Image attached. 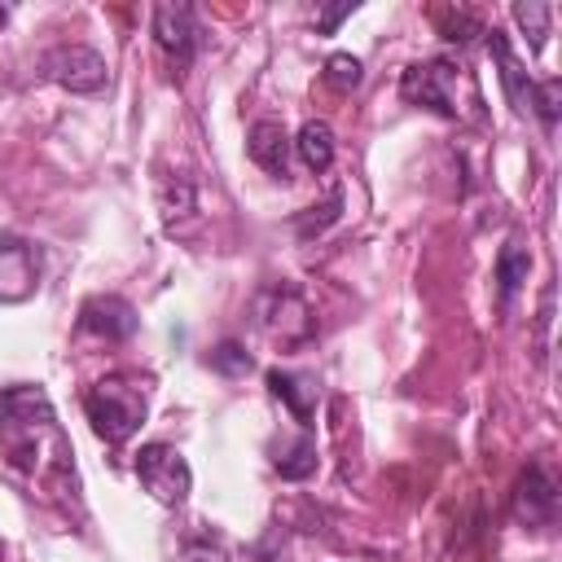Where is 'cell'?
Instances as JSON below:
<instances>
[{"label": "cell", "instance_id": "cell-10", "mask_svg": "<svg viewBox=\"0 0 562 562\" xmlns=\"http://www.w3.org/2000/svg\"><path fill=\"white\" fill-rule=\"evenodd\" d=\"M79 329L105 338V342H123L136 334V307L119 294H92L83 307H79Z\"/></svg>", "mask_w": 562, "mask_h": 562}, {"label": "cell", "instance_id": "cell-5", "mask_svg": "<svg viewBox=\"0 0 562 562\" xmlns=\"http://www.w3.org/2000/svg\"><path fill=\"white\" fill-rule=\"evenodd\" d=\"M40 70L53 83H61L66 92H79V97H97L110 83L105 57L97 48H88V44H57V48H48L40 57Z\"/></svg>", "mask_w": 562, "mask_h": 562}, {"label": "cell", "instance_id": "cell-9", "mask_svg": "<svg viewBox=\"0 0 562 562\" xmlns=\"http://www.w3.org/2000/svg\"><path fill=\"white\" fill-rule=\"evenodd\" d=\"M154 40L171 57V66L184 70L198 57V44H202V26H198L193 4H158L154 9Z\"/></svg>", "mask_w": 562, "mask_h": 562}, {"label": "cell", "instance_id": "cell-21", "mask_svg": "<svg viewBox=\"0 0 562 562\" xmlns=\"http://www.w3.org/2000/svg\"><path fill=\"white\" fill-rule=\"evenodd\" d=\"M338 215H342V193L334 189V193H329L321 206H307L303 215H294V233H299L303 241H312V237H316V233H325V228H329Z\"/></svg>", "mask_w": 562, "mask_h": 562}, {"label": "cell", "instance_id": "cell-25", "mask_svg": "<svg viewBox=\"0 0 562 562\" xmlns=\"http://www.w3.org/2000/svg\"><path fill=\"white\" fill-rule=\"evenodd\" d=\"M351 13H356V0H342V4L316 9V31H321V35H334V31H338V22H342V18H351Z\"/></svg>", "mask_w": 562, "mask_h": 562}, {"label": "cell", "instance_id": "cell-15", "mask_svg": "<svg viewBox=\"0 0 562 562\" xmlns=\"http://www.w3.org/2000/svg\"><path fill=\"white\" fill-rule=\"evenodd\" d=\"M527 272H531V250H527L518 237H509V241L501 246V255H496V303H501V307L514 303V294L522 290Z\"/></svg>", "mask_w": 562, "mask_h": 562}, {"label": "cell", "instance_id": "cell-26", "mask_svg": "<svg viewBox=\"0 0 562 562\" xmlns=\"http://www.w3.org/2000/svg\"><path fill=\"white\" fill-rule=\"evenodd\" d=\"M4 22H9V9H4V4H0V31H4Z\"/></svg>", "mask_w": 562, "mask_h": 562}, {"label": "cell", "instance_id": "cell-17", "mask_svg": "<svg viewBox=\"0 0 562 562\" xmlns=\"http://www.w3.org/2000/svg\"><path fill=\"white\" fill-rule=\"evenodd\" d=\"M294 154L303 158L307 171H329L334 167V132L325 119H307L299 140H294Z\"/></svg>", "mask_w": 562, "mask_h": 562}, {"label": "cell", "instance_id": "cell-23", "mask_svg": "<svg viewBox=\"0 0 562 562\" xmlns=\"http://www.w3.org/2000/svg\"><path fill=\"white\" fill-rule=\"evenodd\" d=\"M360 79H364L360 57H351V53H334V57H325V83H329L334 92H351V88H360Z\"/></svg>", "mask_w": 562, "mask_h": 562}, {"label": "cell", "instance_id": "cell-1", "mask_svg": "<svg viewBox=\"0 0 562 562\" xmlns=\"http://www.w3.org/2000/svg\"><path fill=\"white\" fill-rule=\"evenodd\" d=\"M0 448L13 470L40 479L44 487H61L66 479L75 483V448L44 386L18 382L0 391Z\"/></svg>", "mask_w": 562, "mask_h": 562}, {"label": "cell", "instance_id": "cell-12", "mask_svg": "<svg viewBox=\"0 0 562 562\" xmlns=\"http://www.w3.org/2000/svg\"><path fill=\"white\" fill-rule=\"evenodd\" d=\"M290 149H294V140H290L285 127L272 123V119H259V123L246 132V154H250V162L263 167V171L277 176V180L290 176Z\"/></svg>", "mask_w": 562, "mask_h": 562}, {"label": "cell", "instance_id": "cell-6", "mask_svg": "<svg viewBox=\"0 0 562 562\" xmlns=\"http://www.w3.org/2000/svg\"><path fill=\"white\" fill-rule=\"evenodd\" d=\"M255 321L268 338H277L281 347H294L303 338H312L316 321H312V307L303 303V294L294 285H272L255 299Z\"/></svg>", "mask_w": 562, "mask_h": 562}, {"label": "cell", "instance_id": "cell-18", "mask_svg": "<svg viewBox=\"0 0 562 562\" xmlns=\"http://www.w3.org/2000/svg\"><path fill=\"white\" fill-rule=\"evenodd\" d=\"M430 18H435L439 35H443L448 44H461V48H465L474 35H483V31H487L479 13H470V9H457V4H439Z\"/></svg>", "mask_w": 562, "mask_h": 562}, {"label": "cell", "instance_id": "cell-14", "mask_svg": "<svg viewBox=\"0 0 562 562\" xmlns=\"http://www.w3.org/2000/svg\"><path fill=\"white\" fill-rule=\"evenodd\" d=\"M158 211H162V224L171 237H184V220H198V189L189 176H162L158 180Z\"/></svg>", "mask_w": 562, "mask_h": 562}, {"label": "cell", "instance_id": "cell-11", "mask_svg": "<svg viewBox=\"0 0 562 562\" xmlns=\"http://www.w3.org/2000/svg\"><path fill=\"white\" fill-rule=\"evenodd\" d=\"M268 391L290 408V417L303 426V430H312V422H316V404H321V382L312 378V373H290V369H268Z\"/></svg>", "mask_w": 562, "mask_h": 562}, {"label": "cell", "instance_id": "cell-24", "mask_svg": "<svg viewBox=\"0 0 562 562\" xmlns=\"http://www.w3.org/2000/svg\"><path fill=\"white\" fill-rule=\"evenodd\" d=\"M531 110H536V119H540L544 127H553L558 114H562V79H540V83L531 88Z\"/></svg>", "mask_w": 562, "mask_h": 562}, {"label": "cell", "instance_id": "cell-4", "mask_svg": "<svg viewBox=\"0 0 562 562\" xmlns=\"http://www.w3.org/2000/svg\"><path fill=\"white\" fill-rule=\"evenodd\" d=\"M136 479L167 509H180L189 501V487H193V470L180 457V448H171V443H145L136 452Z\"/></svg>", "mask_w": 562, "mask_h": 562}, {"label": "cell", "instance_id": "cell-22", "mask_svg": "<svg viewBox=\"0 0 562 562\" xmlns=\"http://www.w3.org/2000/svg\"><path fill=\"white\" fill-rule=\"evenodd\" d=\"M206 364L215 369V373H224V378H246L250 373V351L241 347V342H233V338H224V342H215L211 347V356H206Z\"/></svg>", "mask_w": 562, "mask_h": 562}, {"label": "cell", "instance_id": "cell-8", "mask_svg": "<svg viewBox=\"0 0 562 562\" xmlns=\"http://www.w3.org/2000/svg\"><path fill=\"white\" fill-rule=\"evenodd\" d=\"M40 290V250L26 237L0 233V303H22Z\"/></svg>", "mask_w": 562, "mask_h": 562}, {"label": "cell", "instance_id": "cell-13", "mask_svg": "<svg viewBox=\"0 0 562 562\" xmlns=\"http://www.w3.org/2000/svg\"><path fill=\"white\" fill-rule=\"evenodd\" d=\"M483 35H487V48H492V57H496V66H501V83H505V97H509V105H514L518 114H527V110H531V88H536V83L527 79L522 61L514 57V48H509L505 31L487 26Z\"/></svg>", "mask_w": 562, "mask_h": 562}, {"label": "cell", "instance_id": "cell-7", "mask_svg": "<svg viewBox=\"0 0 562 562\" xmlns=\"http://www.w3.org/2000/svg\"><path fill=\"white\" fill-rule=\"evenodd\" d=\"M509 514L522 522V527H553L558 522V483L549 479V470L540 461H531L514 492H509Z\"/></svg>", "mask_w": 562, "mask_h": 562}, {"label": "cell", "instance_id": "cell-19", "mask_svg": "<svg viewBox=\"0 0 562 562\" xmlns=\"http://www.w3.org/2000/svg\"><path fill=\"white\" fill-rule=\"evenodd\" d=\"M277 470H281V479H290V483H303V479L316 470V439H312V430H303L299 443L277 457Z\"/></svg>", "mask_w": 562, "mask_h": 562}, {"label": "cell", "instance_id": "cell-16", "mask_svg": "<svg viewBox=\"0 0 562 562\" xmlns=\"http://www.w3.org/2000/svg\"><path fill=\"white\" fill-rule=\"evenodd\" d=\"M176 562H228V536L206 522H193L176 540Z\"/></svg>", "mask_w": 562, "mask_h": 562}, {"label": "cell", "instance_id": "cell-20", "mask_svg": "<svg viewBox=\"0 0 562 562\" xmlns=\"http://www.w3.org/2000/svg\"><path fill=\"white\" fill-rule=\"evenodd\" d=\"M549 18H553V9H549L544 0H518V4H514V22H518V26H522V35L531 40V53H540V48H544Z\"/></svg>", "mask_w": 562, "mask_h": 562}, {"label": "cell", "instance_id": "cell-2", "mask_svg": "<svg viewBox=\"0 0 562 562\" xmlns=\"http://www.w3.org/2000/svg\"><path fill=\"white\" fill-rule=\"evenodd\" d=\"M400 97L408 105H426L443 119H465V105H479V83L452 57H426L404 70Z\"/></svg>", "mask_w": 562, "mask_h": 562}, {"label": "cell", "instance_id": "cell-3", "mask_svg": "<svg viewBox=\"0 0 562 562\" xmlns=\"http://www.w3.org/2000/svg\"><path fill=\"white\" fill-rule=\"evenodd\" d=\"M83 413L92 422V435L105 443H127L145 422V391L132 386L123 373H110L83 391Z\"/></svg>", "mask_w": 562, "mask_h": 562}]
</instances>
